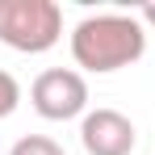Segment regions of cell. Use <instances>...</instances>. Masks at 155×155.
Masks as SVG:
<instances>
[{
  "instance_id": "277c9868",
  "label": "cell",
  "mask_w": 155,
  "mask_h": 155,
  "mask_svg": "<svg viewBox=\"0 0 155 155\" xmlns=\"http://www.w3.org/2000/svg\"><path fill=\"white\" fill-rule=\"evenodd\" d=\"M80 143L88 155H130L138 147V130L117 109H88L80 117Z\"/></svg>"
},
{
  "instance_id": "5b68a950",
  "label": "cell",
  "mask_w": 155,
  "mask_h": 155,
  "mask_svg": "<svg viewBox=\"0 0 155 155\" xmlns=\"http://www.w3.org/2000/svg\"><path fill=\"white\" fill-rule=\"evenodd\" d=\"M8 155H67V151L54 138H46V134H25V138H17L8 147Z\"/></svg>"
},
{
  "instance_id": "8992f818",
  "label": "cell",
  "mask_w": 155,
  "mask_h": 155,
  "mask_svg": "<svg viewBox=\"0 0 155 155\" xmlns=\"http://www.w3.org/2000/svg\"><path fill=\"white\" fill-rule=\"evenodd\" d=\"M17 105H21V84L0 67V122H4V117H13V109H17Z\"/></svg>"
},
{
  "instance_id": "3957f363",
  "label": "cell",
  "mask_w": 155,
  "mask_h": 155,
  "mask_svg": "<svg viewBox=\"0 0 155 155\" xmlns=\"http://www.w3.org/2000/svg\"><path fill=\"white\" fill-rule=\"evenodd\" d=\"M29 105L46 122H71L88 113V80L76 67H51L29 84Z\"/></svg>"
},
{
  "instance_id": "52a82bcc",
  "label": "cell",
  "mask_w": 155,
  "mask_h": 155,
  "mask_svg": "<svg viewBox=\"0 0 155 155\" xmlns=\"http://www.w3.org/2000/svg\"><path fill=\"white\" fill-rule=\"evenodd\" d=\"M138 21L155 29V0H151V4H143V8H138Z\"/></svg>"
},
{
  "instance_id": "6da1fadb",
  "label": "cell",
  "mask_w": 155,
  "mask_h": 155,
  "mask_svg": "<svg viewBox=\"0 0 155 155\" xmlns=\"http://www.w3.org/2000/svg\"><path fill=\"white\" fill-rule=\"evenodd\" d=\"M147 54V25L138 13H97L71 29V59L92 76L122 71Z\"/></svg>"
},
{
  "instance_id": "7a4b0ae2",
  "label": "cell",
  "mask_w": 155,
  "mask_h": 155,
  "mask_svg": "<svg viewBox=\"0 0 155 155\" xmlns=\"http://www.w3.org/2000/svg\"><path fill=\"white\" fill-rule=\"evenodd\" d=\"M63 38V8L54 0H0V42L21 54H42Z\"/></svg>"
}]
</instances>
